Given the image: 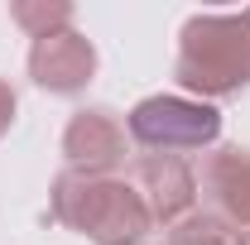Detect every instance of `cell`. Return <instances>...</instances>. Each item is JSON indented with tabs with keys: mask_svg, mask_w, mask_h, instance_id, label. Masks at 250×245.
<instances>
[{
	"mask_svg": "<svg viewBox=\"0 0 250 245\" xmlns=\"http://www.w3.org/2000/svg\"><path fill=\"white\" fill-rule=\"evenodd\" d=\"M173 77L197 101H221L250 87V5L231 15H188L178 29Z\"/></svg>",
	"mask_w": 250,
	"mask_h": 245,
	"instance_id": "obj_1",
	"label": "cell"
},
{
	"mask_svg": "<svg viewBox=\"0 0 250 245\" xmlns=\"http://www.w3.org/2000/svg\"><path fill=\"white\" fill-rule=\"evenodd\" d=\"M48 216L87 236L92 245H140L154 231V216L145 207L140 187L125 178H82L58 173L48 192Z\"/></svg>",
	"mask_w": 250,
	"mask_h": 245,
	"instance_id": "obj_2",
	"label": "cell"
},
{
	"mask_svg": "<svg viewBox=\"0 0 250 245\" xmlns=\"http://www.w3.org/2000/svg\"><path fill=\"white\" fill-rule=\"evenodd\" d=\"M125 135L149 154H178L183 159V154L207 149V144L221 140V111L212 101H197V96L159 92L130 106Z\"/></svg>",
	"mask_w": 250,
	"mask_h": 245,
	"instance_id": "obj_3",
	"label": "cell"
},
{
	"mask_svg": "<svg viewBox=\"0 0 250 245\" xmlns=\"http://www.w3.org/2000/svg\"><path fill=\"white\" fill-rule=\"evenodd\" d=\"M125 121L111 106H82L72 111V121L62 130V159L67 173L82 178H116V168L125 163Z\"/></svg>",
	"mask_w": 250,
	"mask_h": 245,
	"instance_id": "obj_4",
	"label": "cell"
},
{
	"mask_svg": "<svg viewBox=\"0 0 250 245\" xmlns=\"http://www.w3.org/2000/svg\"><path fill=\"white\" fill-rule=\"evenodd\" d=\"M96 77V48L82 29H62L29 43V82L48 96H77Z\"/></svg>",
	"mask_w": 250,
	"mask_h": 245,
	"instance_id": "obj_5",
	"label": "cell"
},
{
	"mask_svg": "<svg viewBox=\"0 0 250 245\" xmlns=\"http://www.w3.org/2000/svg\"><path fill=\"white\" fill-rule=\"evenodd\" d=\"M135 187L154 216V226H164V231H173L178 221L197 212V173L178 154H145L135 163Z\"/></svg>",
	"mask_w": 250,
	"mask_h": 245,
	"instance_id": "obj_6",
	"label": "cell"
},
{
	"mask_svg": "<svg viewBox=\"0 0 250 245\" xmlns=\"http://www.w3.org/2000/svg\"><path fill=\"white\" fill-rule=\"evenodd\" d=\"M197 192L212 202V216H221L236 231H250V149H241V144L212 149L202 163Z\"/></svg>",
	"mask_w": 250,
	"mask_h": 245,
	"instance_id": "obj_7",
	"label": "cell"
},
{
	"mask_svg": "<svg viewBox=\"0 0 250 245\" xmlns=\"http://www.w3.org/2000/svg\"><path fill=\"white\" fill-rule=\"evenodd\" d=\"M72 15L77 10L67 0H15L10 5V20L29 34V39H48V34L72 29Z\"/></svg>",
	"mask_w": 250,
	"mask_h": 245,
	"instance_id": "obj_8",
	"label": "cell"
},
{
	"mask_svg": "<svg viewBox=\"0 0 250 245\" xmlns=\"http://www.w3.org/2000/svg\"><path fill=\"white\" fill-rule=\"evenodd\" d=\"M164 245H246V231L226 226V221L212 216V212H192L188 221H178V226L168 231Z\"/></svg>",
	"mask_w": 250,
	"mask_h": 245,
	"instance_id": "obj_9",
	"label": "cell"
},
{
	"mask_svg": "<svg viewBox=\"0 0 250 245\" xmlns=\"http://www.w3.org/2000/svg\"><path fill=\"white\" fill-rule=\"evenodd\" d=\"M15 111H20V96H15V87L0 77V140L10 135V125H15Z\"/></svg>",
	"mask_w": 250,
	"mask_h": 245,
	"instance_id": "obj_10",
	"label": "cell"
}]
</instances>
